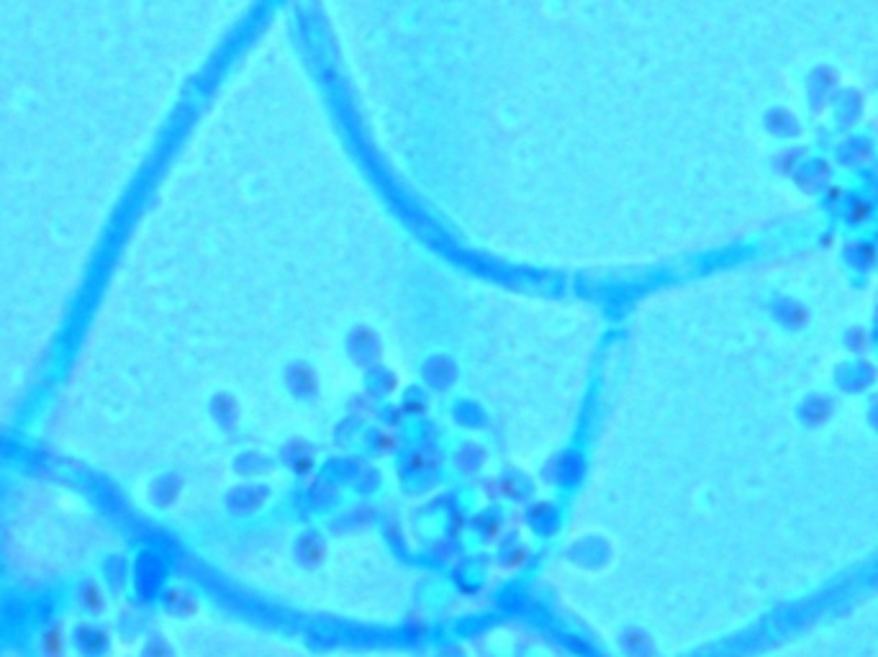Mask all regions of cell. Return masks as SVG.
Returning a JSON list of instances; mask_svg holds the SVG:
<instances>
[{"mask_svg": "<svg viewBox=\"0 0 878 657\" xmlns=\"http://www.w3.org/2000/svg\"><path fill=\"white\" fill-rule=\"evenodd\" d=\"M41 652L47 657L62 655V632H59L57 626L49 629V632H44V637H41Z\"/></svg>", "mask_w": 878, "mask_h": 657, "instance_id": "6da1fadb", "label": "cell"}]
</instances>
